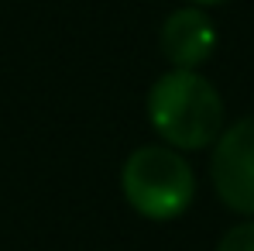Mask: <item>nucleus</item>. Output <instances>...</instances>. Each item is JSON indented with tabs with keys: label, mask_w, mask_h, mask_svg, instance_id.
<instances>
[{
	"label": "nucleus",
	"mask_w": 254,
	"mask_h": 251,
	"mask_svg": "<svg viewBox=\"0 0 254 251\" xmlns=\"http://www.w3.org/2000/svg\"><path fill=\"white\" fill-rule=\"evenodd\" d=\"M196 7H216V3H227V0H192Z\"/></svg>",
	"instance_id": "423d86ee"
},
{
	"label": "nucleus",
	"mask_w": 254,
	"mask_h": 251,
	"mask_svg": "<svg viewBox=\"0 0 254 251\" xmlns=\"http://www.w3.org/2000/svg\"><path fill=\"white\" fill-rule=\"evenodd\" d=\"M148 121L175 152H199L223 131V100L196 69H172L148 93Z\"/></svg>",
	"instance_id": "f257e3e1"
},
{
	"label": "nucleus",
	"mask_w": 254,
	"mask_h": 251,
	"mask_svg": "<svg viewBox=\"0 0 254 251\" xmlns=\"http://www.w3.org/2000/svg\"><path fill=\"white\" fill-rule=\"evenodd\" d=\"M127 203L148 220H175L196 196V172L169 145H141L121 168Z\"/></svg>",
	"instance_id": "f03ea898"
},
{
	"label": "nucleus",
	"mask_w": 254,
	"mask_h": 251,
	"mask_svg": "<svg viewBox=\"0 0 254 251\" xmlns=\"http://www.w3.org/2000/svg\"><path fill=\"white\" fill-rule=\"evenodd\" d=\"M216 251H254V220L230 227V231L220 238Z\"/></svg>",
	"instance_id": "39448f33"
},
{
	"label": "nucleus",
	"mask_w": 254,
	"mask_h": 251,
	"mask_svg": "<svg viewBox=\"0 0 254 251\" xmlns=\"http://www.w3.org/2000/svg\"><path fill=\"white\" fill-rule=\"evenodd\" d=\"M216 48L213 21L192 3L172 10L162 24V52L175 69H199Z\"/></svg>",
	"instance_id": "20e7f679"
},
{
	"label": "nucleus",
	"mask_w": 254,
	"mask_h": 251,
	"mask_svg": "<svg viewBox=\"0 0 254 251\" xmlns=\"http://www.w3.org/2000/svg\"><path fill=\"white\" fill-rule=\"evenodd\" d=\"M213 189L234 210L254 217V117H244L213 141Z\"/></svg>",
	"instance_id": "7ed1b4c3"
}]
</instances>
